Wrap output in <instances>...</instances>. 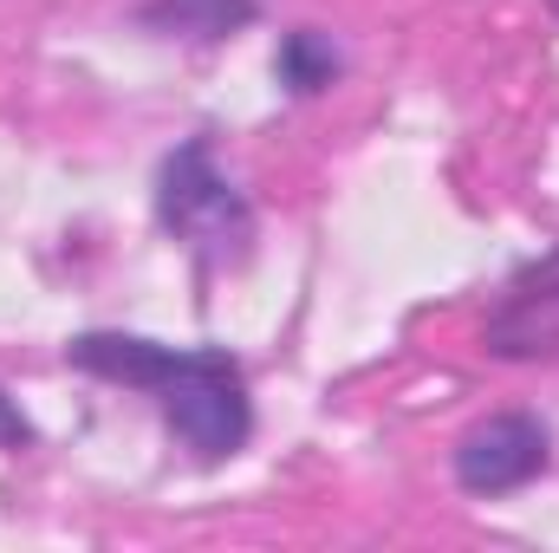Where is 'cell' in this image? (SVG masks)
Returning <instances> with one entry per match:
<instances>
[{"label": "cell", "mask_w": 559, "mask_h": 553, "mask_svg": "<svg viewBox=\"0 0 559 553\" xmlns=\"http://www.w3.org/2000/svg\"><path fill=\"white\" fill-rule=\"evenodd\" d=\"M66 365L105 378V385H131L143 391L169 436L195 456V462H228L248 449L254 436V398H248V378L228 352L202 345V352H176L163 339H143V332H79L66 345Z\"/></svg>", "instance_id": "6da1fadb"}, {"label": "cell", "mask_w": 559, "mask_h": 553, "mask_svg": "<svg viewBox=\"0 0 559 553\" xmlns=\"http://www.w3.org/2000/svg\"><path fill=\"white\" fill-rule=\"evenodd\" d=\"M156 228L176 235L202 268H215V261H228V255H248L254 209H248V196L222 176L209 138L176 143V150L156 163Z\"/></svg>", "instance_id": "7a4b0ae2"}, {"label": "cell", "mask_w": 559, "mask_h": 553, "mask_svg": "<svg viewBox=\"0 0 559 553\" xmlns=\"http://www.w3.org/2000/svg\"><path fill=\"white\" fill-rule=\"evenodd\" d=\"M455 489L475 495V502H501V495H521L527 482H540L554 469V423L534 411H495L481 416L475 430H462L455 456Z\"/></svg>", "instance_id": "3957f363"}, {"label": "cell", "mask_w": 559, "mask_h": 553, "mask_svg": "<svg viewBox=\"0 0 559 553\" xmlns=\"http://www.w3.org/2000/svg\"><path fill=\"white\" fill-rule=\"evenodd\" d=\"M481 345L508 365H534V358H559V255L534 261L527 274H514L501 286Z\"/></svg>", "instance_id": "277c9868"}, {"label": "cell", "mask_w": 559, "mask_h": 553, "mask_svg": "<svg viewBox=\"0 0 559 553\" xmlns=\"http://www.w3.org/2000/svg\"><path fill=\"white\" fill-rule=\"evenodd\" d=\"M138 33L150 39H176V46H222L235 33H248L261 20V0H143Z\"/></svg>", "instance_id": "5b68a950"}, {"label": "cell", "mask_w": 559, "mask_h": 553, "mask_svg": "<svg viewBox=\"0 0 559 553\" xmlns=\"http://www.w3.org/2000/svg\"><path fill=\"white\" fill-rule=\"evenodd\" d=\"M345 72V52L325 26H293L280 33V52H274V79L293 92V98H319L325 85H338Z\"/></svg>", "instance_id": "8992f818"}, {"label": "cell", "mask_w": 559, "mask_h": 553, "mask_svg": "<svg viewBox=\"0 0 559 553\" xmlns=\"http://www.w3.org/2000/svg\"><path fill=\"white\" fill-rule=\"evenodd\" d=\"M26 443H33V423L20 411V398L0 385V449H26Z\"/></svg>", "instance_id": "52a82bcc"}, {"label": "cell", "mask_w": 559, "mask_h": 553, "mask_svg": "<svg viewBox=\"0 0 559 553\" xmlns=\"http://www.w3.org/2000/svg\"><path fill=\"white\" fill-rule=\"evenodd\" d=\"M547 7H554V13H559V0H547Z\"/></svg>", "instance_id": "ba28073f"}]
</instances>
